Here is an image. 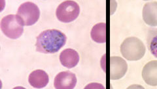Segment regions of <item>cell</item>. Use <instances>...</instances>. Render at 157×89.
I'll list each match as a JSON object with an SVG mask.
<instances>
[{
	"mask_svg": "<svg viewBox=\"0 0 157 89\" xmlns=\"http://www.w3.org/2000/svg\"><path fill=\"white\" fill-rule=\"evenodd\" d=\"M120 49L122 55L131 61L140 60L145 55L146 51L144 42L134 37L126 38L121 45Z\"/></svg>",
	"mask_w": 157,
	"mask_h": 89,
	"instance_id": "2",
	"label": "cell"
},
{
	"mask_svg": "<svg viewBox=\"0 0 157 89\" xmlns=\"http://www.w3.org/2000/svg\"><path fill=\"white\" fill-rule=\"evenodd\" d=\"M0 26L5 35L11 39L18 38L21 37L24 31L23 26L18 23L16 15L13 14L3 17Z\"/></svg>",
	"mask_w": 157,
	"mask_h": 89,
	"instance_id": "5",
	"label": "cell"
},
{
	"mask_svg": "<svg viewBox=\"0 0 157 89\" xmlns=\"http://www.w3.org/2000/svg\"><path fill=\"white\" fill-rule=\"evenodd\" d=\"M128 70L126 61L120 57H111L109 59V79L120 80L123 77Z\"/></svg>",
	"mask_w": 157,
	"mask_h": 89,
	"instance_id": "6",
	"label": "cell"
},
{
	"mask_svg": "<svg viewBox=\"0 0 157 89\" xmlns=\"http://www.w3.org/2000/svg\"><path fill=\"white\" fill-rule=\"evenodd\" d=\"M147 44L151 53L157 58V29H149L147 35Z\"/></svg>",
	"mask_w": 157,
	"mask_h": 89,
	"instance_id": "13",
	"label": "cell"
},
{
	"mask_svg": "<svg viewBox=\"0 0 157 89\" xmlns=\"http://www.w3.org/2000/svg\"><path fill=\"white\" fill-rule=\"evenodd\" d=\"M91 38L97 43L106 42V23H99L92 27L91 31Z\"/></svg>",
	"mask_w": 157,
	"mask_h": 89,
	"instance_id": "12",
	"label": "cell"
},
{
	"mask_svg": "<svg viewBox=\"0 0 157 89\" xmlns=\"http://www.w3.org/2000/svg\"><path fill=\"white\" fill-rule=\"evenodd\" d=\"M77 84V77L75 73L66 71L59 73L55 78L54 86L56 89H72Z\"/></svg>",
	"mask_w": 157,
	"mask_h": 89,
	"instance_id": "7",
	"label": "cell"
},
{
	"mask_svg": "<svg viewBox=\"0 0 157 89\" xmlns=\"http://www.w3.org/2000/svg\"><path fill=\"white\" fill-rule=\"evenodd\" d=\"M80 8L74 1H65L59 5L56 11V15L58 20L63 23L74 21L79 15Z\"/></svg>",
	"mask_w": 157,
	"mask_h": 89,
	"instance_id": "4",
	"label": "cell"
},
{
	"mask_svg": "<svg viewBox=\"0 0 157 89\" xmlns=\"http://www.w3.org/2000/svg\"><path fill=\"white\" fill-rule=\"evenodd\" d=\"M28 81L30 85L36 88L45 87L49 81L48 74L42 70H36L29 74Z\"/></svg>",
	"mask_w": 157,
	"mask_h": 89,
	"instance_id": "11",
	"label": "cell"
},
{
	"mask_svg": "<svg viewBox=\"0 0 157 89\" xmlns=\"http://www.w3.org/2000/svg\"><path fill=\"white\" fill-rule=\"evenodd\" d=\"M60 61L62 65L67 68L75 67L79 61L78 53L73 49H66L60 55Z\"/></svg>",
	"mask_w": 157,
	"mask_h": 89,
	"instance_id": "10",
	"label": "cell"
},
{
	"mask_svg": "<svg viewBox=\"0 0 157 89\" xmlns=\"http://www.w3.org/2000/svg\"><path fill=\"white\" fill-rule=\"evenodd\" d=\"M66 34L58 29H47L36 38V51L49 54L58 52L66 43Z\"/></svg>",
	"mask_w": 157,
	"mask_h": 89,
	"instance_id": "1",
	"label": "cell"
},
{
	"mask_svg": "<svg viewBox=\"0 0 157 89\" xmlns=\"http://www.w3.org/2000/svg\"><path fill=\"white\" fill-rule=\"evenodd\" d=\"M142 77L147 85L157 86V61L147 63L142 70Z\"/></svg>",
	"mask_w": 157,
	"mask_h": 89,
	"instance_id": "8",
	"label": "cell"
},
{
	"mask_svg": "<svg viewBox=\"0 0 157 89\" xmlns=\"http://www.w3.org/2000/svg\"><path fill=\"white\" fill-rule=\"evenodd\" d=\"M144 22L151 27L157 26V2L147 3L142 11Z\"/></svg>",
	"mask_w": 157,
	"mask_h": 89,
	"instance_id": "9",
	"label": "cell"
},
{
	"mask_svg": "<svg viewBox=\"0 0 157 89\" xmlns=\"http://www.w3.org/2000/svg\"><path fill=\"white\" fill-rule=\"evenodd\" d=\"M17 19L22 26H30L35 24L40 16V11L35 3L27 2L18 7Z\"/></svg>",
	"mask_w": 157,
	"mask_h": 89,
	"instance_id": "3",
	"label": "cell"
}]
</instances>
